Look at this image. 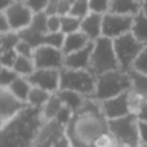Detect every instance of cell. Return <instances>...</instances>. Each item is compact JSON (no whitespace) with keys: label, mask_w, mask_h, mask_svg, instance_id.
Instances as JSON below:
<instances>
[{"label":"cell","mask_w":147,"mask_h":147,"mask_svg":"<svg viewBox=\"0 0 147 147\" xmlns=\"http://www.w3.org/2000/svg\"><path fill=\"white\" fill-rule=\"evenodd\" d=\"M110 132L109 120L103 115L101 102L86 98L84 106L72 115L66 125V136L71 147H93L102 134Z\"/></svg>","instance_id":"obj_1"},{"label":"cell","mask_w":147,"mask_h":147,"mask_svg":"<svg viewBox=\"0 0 147 147\" xmlns=\"http://www.w3.org/2000/svg\"><path fill=\"white\" fill-rule=\"evenodd\" d=\"M130 89H132V81H130L129 72L123 71L120 69L114 70L97 76L96 92L92 99L102 102L125 93Z\"/></svg>","instance_id":"obj_2"},{"label":"cell","mask_w":147,"mask_h":147,"mask_svg":"<svg viewBox=\"0 0 147 147\" xmlns=\"http://www.w3.org/2000/svg\"><path fill=\"white\" fill-rule=\"evenodd\" d=\"M119 69V61L114 49V40L101 36L98 40L93 41V52H92L89 70L96 76H98Z\"/></svg>","instance_id":"obj_3"},{"label":"cell","mask_w":147,"mask_h":147,"mask_svg":"<svg viewBox=\"0 0 147 147\" xmlns=\"http://www.w3.org/2000/svg\"><path fill=\"white\" fill-rule=\"evenodd\" d=\"M109 130L119 145L125 147H138L141 145L140 119L136 114L109 120Z\"/></svg>","instance_id":"obj_4"},{"label":"cell","mask_w":147,"mask_h":147,"mask_svg":"<svg viewBox=\"0 0 147 147\" xmlns=\"http://www.w3.org/2000/svg\"><path fill=\"white\" fill-rule=\"evenodd\" d=\"M97 76L90 70H61L59 89H67L83 94L86 98H92L96 92Z\"/></svg>","instance_id":"obj_5"},{"label":"cell","mask_w":147,"mask_h":147,"mask_svg":"<svg viewBox=\"0 0 147 147\" xmlns=\"http://www.w3.org/2000/svg\"><path fill=\"white\" fill-rule=\"evenodd\" d=\"M145 48L142 43L133 36L132 32H128L120 38L114 39V49L116 53L117 61H119L120 70L123 71H130L133 69V63Z\"/></svg>","instance_id":"obj_6"},{"label":"cell","mask_w":147,"mask_h":147,"mask_svg":"<svg viewBox=\"0 0 147 147\" xmlns=\"http://www.w3.org/2000/svg\"><path fill=\"white\" fill-rule=\"evenodd\" d=\"M4 13L10 31L14 32H20L27 28L32 22L35 14L25 1H12L4 10Z\"/></svg>","instance_id":"obj_7"},{"label":"cell","mask_w":147,"mask_h":147,"mask_svg":"<svg viewBox=\"0 0 147 147\" xmlns=\"http://www.w3.org/2000/svg\"><path fill=\"white\" fill-rule=\"evenodd\" d=\"M132 16L116 14V13H106L103 14V22H102V36L109 38L111 40L132 31L133 26Z\"/></svg>","instance_id":"obj_8"},{"label":"cell","mask_w":147,"mask_h":147,"mask_svg":"<svg viewBox=\"0 0 147 147\" xmlns=\"http://www.w3.org/2000/svg\"><path fill=\"white\" fill-rule=\"evenodd\" d=\"M32 59L36 69L62 70L65 67V54L62 49L49 45H39L35 48Z\"/></svg>","instance_id":"obj_9"},{"label":"cell","mask_w":147,"mask_h":147,"mask_svg":"<svg viewBox=\"0 0 147 147\" xmlns=\"http://www.w3.org/2000/svg\"><path fill=\"white\" fill-rule=\"evenodd\" d=\"M27 79L32 86L45 89L51 93H57L61 83V70L36 69Z\"/></svg>","instance_id":"obj_10"},{"label":"cell","mask_w":147,"mask_h":147,"mask_svg":"<svg viewBox=\"0 0 147 147\" xmlns=\"http://www.w3.org/2000/svg\"><path fill=\"white\" fill-rule=\"evenodd\" d=\"M101 109L107 120H114L132 114L129 107V90L101 102Z\"/></svg>","instance_id":"obj_11"},{"label":"cell","mask_w":147,"mask_h":147,"mask_svg":"<svg viewBox=\"0 0 147 147\" xmlns=\"http://www.w3.org/2000/svg\"><path fill=\"white\" fill-rule=\"evenodd\" d=\"M93 52V41L85 48L78 52L65 56V67L63 69L72 70H89L90 69V57Z\"/></svg>","instance_id":"obj_12"},{"label":"cell","mask_w":147,"mask_h":147,"mask_svg":"<svg viewBox=\"0 0 147 147\" xmlns=\"http://www.w3.org/2000/svg\"><path fill=\"white\" fill-rule=\"evenodd\" d=\"M102 22H103V14L90 12L81 20L80 31L85 34L90 41H96L102 36Z\"/></svg>","instance_id":"obj_13"},{"label":"cell","mask_w":147,"mask_h":147,"mask_svg":"<svg viewBox=\"0 0 147 147\" xmlns=\"http://www.w3.org/2000/svg\"><path fill=\"white\" fill-rule=\"evenodd\" d=\"M92 41L89 40V38L81 31L78 32H72L69 35H65V40H63V45H62V52L63 54H70L74 52H78L80 49L85 48L86 45H89Z\"/></svg>","instance_id":"obj_14"},{"label":"cell","mask_w":147,"mask_h":147,"mask_svg":"<svg viewBox=\"0 0 147 147\" xmlns=\"http://www.w3.org/2000/svg\"><path fill=\"white\" fill-rule=\"evenodd\" d=\"M109 12L134 17L141 12V3L138 0H110Z\"/></svg>","instance_id":"obj_15"},{"label":"cell","mask_w":147,"mask_h":147,"mask_svg":"<svg viewBox=\"0 0 147 147\" xmlns=\"http://www.w3.org/2000/svg\"><path fill=\"white\" fill-rule=\"evenodd\" d=\"M31 88H32V85L30 84L27 78H25V76H18V78L8 86V90L10 92V94H12L16 99H18L20 102L27 105V98H28Z\"/></svg>","instance_id":"obj_16"},{"label":"cell","mask_w":147,"mask_h":147,"mask_svg":"<svg viewBox=\"0 0 147 147\" xmlns=\"http://www.w3.org/2000/svg\"><path fill=\"white\" fill-rule=\"evenodd\" d=\"M57 94L61 98L63 106L69 107L74 114L76 111H79L86 101V97H84L83 94L76 93V92H72V90H67V89H59L57 92Z\"/></svg>","instance_id":"obj_17"},{"label":"cell","mask_w":147,"mask_h":147,"mask_svg":"<svg viewBox=\"0 0 147 147\" xmlns=\"http://www.w3.org/2000/svg\"><path fill=\"white\" fill-rule=\"evenodd\" d=\"M63 103H62L61 98L58 97L57 93H53L51 96V98L48 99L45 105L41 107L39 111H40V119L43 123H48V121H52V120L56 119L57 114L59 112V110L62 109Z\"/></svg>","instance_id":"obj_18"},{"label":"cell","mask_w":147,"mask_h":147,"mask_svg":"<svg viewBox=\"0 0 147 147\" xmlns=\"http://www.w3.org/2000/svg\"><path fill=\"white\" fill-rule=\"evenodd\" d=\"M130 32L140 43L147 47V16L143 12H140L138 14L134 16Z\"/></svg>","instance_id":"obj_19"},{"label":"cell","mask_w":147,"mask_h":147,"mask_svg":"<svg viewBox=\"0 0 147 147\" xmlns=\"http://www.w3.org/2000/svg\"><path fill=\"white\" fill-rule=\"evenodd\" d=\"M52 94L53 93L45 90V89L38 88V86H32L30 90V94H28V98H27V106L40 110L41 107L48 102V99L51 98Z\"/></svg>","instance_id":"obj_20"},{"label":"cell","mask_w":147,"mask_h":147,"mask_svg":"<svg viewBox=\"0 0 147 147\" xmlns=\"http://www.w3.org/2000/svg\"><path fill=\"white\" fill-rule=\"evenodd\" d=\"M16 72L20 76H25V78H28L34 71L36 70L35 62H34L32 58L30 57H23V56H17L16 58V62L12 67Z\"/></svg>","instance_id":"obj_21"},{"label":"cell","mask_w":147,"mask_h":147,"mask_svg":"<svg viewBox=\"0 0 147 147\" xmlns=\"http://www.w3.org/2000/svg\"><path fill=\"white\" fill-rule=\"evenodd\" d=\"M128 72H129L130 81H132V90L147 97V75L136 71L133 69Z\"/></svg>","instance_id":"obj_22"},{"label":"cell","mask_w":147,"mask_h":147,"mask_svg":"<svg viewBox=\"0 0 147 147\" xmlns=\"http://www.w3.org/2000/svg\"><path fill=\"white\" fill-rule=\"evenodd\" d=\"M80 26H81L80 18L74 17L71 14L61 16V32H63L65 35L80 31Z\"/></svg>","instance_id":"obj_23"},{"label":"cell","mask_w":147,"mask_h":147,"mask_svg":"<svg viewBox=\"0 0 147 147\" xmlns=\"http://www.w3.org/2000/svg\"><path fill=\"white\" fill-rule=\"evenodd\" d=\"M89 13H90V9H89L88 0H76V1L72 4L69 14L83 20V18L85 17V16H88Z\"/></svg>","instance_id":"obj_24"},{"label":"cell","mask_w":147,"mask_h":147,"mask_svg":"<svg viewBox=\"0 0 147 147\" xmlns=\"http://www.w3.org/2000/svg\"><path fill=\"white\" fill-rule=\"evenodd\" d=\"M18 74L10 67H0V88L8 89V86L18 78Z\"/></svg>","instance_id":"obj_25"},{"label":"cell","mask_w":147,"mask_h":147,"mask_svg":"<svg viewBox=\"0 0 147 147\" xmlns=\"http://www.w3.org/2000/svg\"><path fill=\"white\" fill-rule=\"evenodd\" d=\"M63 40H65L63 32H47L43 39V44L41 45H49V47L62 49Z\"/></svg>","instance_id":"obj_26"},{"label":"cell","mask_w":147,"mask_h":147,"mask_svg":"<svg viewBox=\"0 0 147 147\" xmlns=\"http://www.w3.org/2000/svg\"><path fill=\"white\" fill-rule=\"evenodd\" d=\"M89 9L93 13L106 14L110 10V0H88Z\"/></svg>","instance_id":"obj_27"},{"label":"cell","mask_w":147,"mask_h":147,"mask_svg":"<svg viewBox=\"0 0 147 147\" xmlns=\"http://www.w3.org/2000/svg\"><path fill=\"white\" fill-rule=\"evenodd\" d=\"M14 51H16V53H17L18 56L30 57V58H32L34 52H35V48H34V47L31 45L28 41L20 39V40H18V43L16 44V47H14Z\"/></svg>","instance_id":"obj_28"},{"label":"cell","mask_w":147,"mask_h":147,"mask_svg":"<svg viewBox=\"0 0 147 147\" xmlns=\"http://www.w3.org/2000/svg\"><path fill=\"white\" fill-rule=\"evenodd\" d=\"M133 70L147 75V47H145V48L142 49L140 56H138L137 59L134 61V63H133Z\"/></svg>","instance_id":"obj_29"},{"label":"cell","mask_w":147,"mask_h":147,"mask_svg":"<svg viewBox=\"0 0 147 147\" xmlns=\"http://www.w3.org/2000/svg\"><path fill=\"white\" fill-rule=\"evenodd\" d=\"M47 31L48 32H61V16H47Z\"/></svg>","instance_id":"obj_30"},{"label":"cell","mask_w":147,"mask_h":147,"mask_svg":"<svg viewBox=\"0 0 147 147\" xmlns=\"http://www.w3.org/2000/svg\"><path fill=\"white\" fill-rule=\"evenodd\" d=\"M116 140L114 138V136L110 132L102 134L101 137H98L96 140V142L93 143V147H114L116 145Z\"/></svg>","instance_id":"obj_31"},{"label":"cell","mask_w":147,"mask_h":147,"mask_svg":"<svg viewBox=\"0 0 147 147\" xmlns=\"http://www.w3.org/2000/svg\"><path fill=\"white\" fill-rule=\"evenodd\" d=\"M18 54L16 53L14 49H10V51H5L0 54V65L4 67H10L12 69L13 65L16 62V58H17Z\"/></svg>","instance_id":"obj_32"},{"label":"cell","mask_w":147,"mask_h":147,"mask_svg":"<svg viewBox=\"0 0 147 147\" xmlns=\"http://www.w3.org/2000/svg\"><path fill=\"white\" fill-rule=\"evenodd\" d=\"M72 115H74V112L69 109V107L62 106V109L59 110V112L57 114V116H56V119H54V120H56L58 124L63 125V127L66 128V125L69 124L70 120L72 119Z\"/></svg>","instance_id":"obj_33"},{"label":"cell","mask_w":147,"mask_h":147,"mask_svg":"<svg viewBox=\"0 0 147 147\" xmlns=\"http://www.w3.org/2000/svg\"><path fill=\"white\" fill-rule=\"evenodd\" d=\"M25 3L30 7V9L34 13H40L45 10L49 0H25Z\"/></svg>","instance_id":"obj_34"},{"label":"cell","mask_w":147,"mask_h":147,"mask_svg":"<svg viewBox=\"0 0 147 147\" xmlns=\"http://www.w3.org/2000/svg\"><path fill=\"white\" fill-rule=\"evenodd\" d=\"M58 9H59V0H49L44 13H45L47 16L58 14Z\"/></svg>","instance_id":"obj_35"},{"label":"cell","mask_w":147,"mask_h":147,"mask_svg":"<svg viewBox=\"0 0 147 147\" xmlns=\"http://www.w3.org/2000/svg\"><path fill=\"white\" fill-rule=\"evenodd\" d=\"M140 140L141 143L147 145V121L140 120Z\"/></svg>","instance_id":"obj_36"},{"label":"cell","mask_w":147,"mask_h":147,"mask_svg":"<svg viewBox=\"0 0 147 147\" xmlns=\"http://www.w3.org/2000/svg\"><path fill=\"white\" fill-rule=\"evenodd\" d=\"M8 31H10V27H9V25H8L5 13H4V10H0V34L8 32Z\"/></svg>","instance_id":"obj_37"},{"label":"cell","mask_w":147,"mask_h":147,"mask_svg":"<svg viewBox=\"0 0 147 147\" xmlns=\"http://www.w3.org/2000/svg\"><path fill=\"white\" fill-rule=\"evenodd\" d=\"M138 119L140 120H143V121H147V99L145 102V105L142 106V109H141V111L138 112Z\"/></svg>","instance_id":"obj_38"},{"label":"cell","mask_w":147,"mask_h":147,"mask_svg":"<svg viewBox=\"0 0 147 147\" xmlns=\"http://www.w3.org/2000/svg\"><path fill=\"white\" fill-rule=\"evenodd\" d=\"M13 0H0V10H5L7 7L12 3Z\"/></svg>","instance_id":"obj_39"},{"label":"cell","mask_w":147,"mask_h":147,"mask_svg":"<svg viewBox=\"0 0 147 147\" xmlns=\"http://www.w3.org/2000/svg\"><path fill=\"white\" fill-rule=\"evenodd\" d=\"M141 12L147 16V0H141Z\"/></svg>","instance_id":"obj_40"},{"label":"cell","mask_w":147,"mask_h":147,"mask_svg":"<svg viewBox=\"0 0 147 147\" xmlns=\"http://www.w3.org/2000/svg\"><path fill=\"white\" fill-rule=\"evenodd\" d=\"M138 147H147V145H146V143H141V145L138 146Z\"/></svg>","instance_id":"obj_41"},{"label":"cell","mask_w":147,"mask_h":147,"mask_svg":"<svg viewBox=\"0 0 147 147\" xmlns=\"http://www.w3.org/2000/svg\"><path fill=\"white\" fill-rule=\"evenodd\" d=\"M114 147H125V146H121V145H119V143H116Z\"/></svg>","instance_id":"obj_42"},{"label":"cell","mask_w":147,"mask_h":147,"mask_svg":"<svg viewBox=\"0 0 147 147\" xmlns=\"http://www.w3.org/2000/svg\"><path fill=\"white\" fill-rule=\"evenodd\" d=\"M13 1H25V0H13Z\"/></svg>","instance_id":"obj_43"},{"label":"cell","mask_w":147,"mask_h":147,"mask_svg":"<svg viewBox=\"0 0 147 147\" xmlns=\"http://www.w3.org/2000/svg\"><path fill=\"white\" fill-rule=\"evenodd\" d=\"M138 1H140V3H141V0H138Z\"/></svg>","instance_id":"obj_44"}]
</instances>
